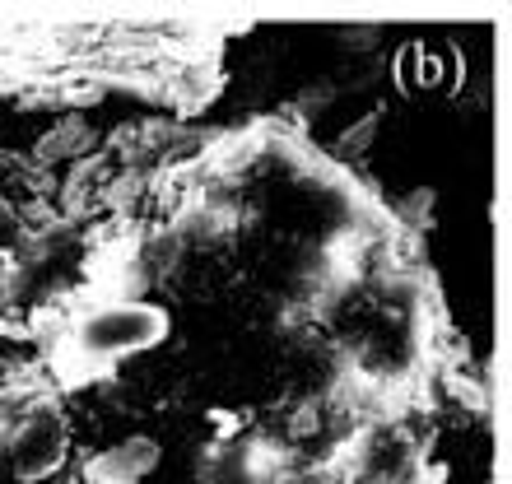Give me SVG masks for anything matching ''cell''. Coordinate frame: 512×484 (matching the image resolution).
Instances as JSON below:
<instances>
[{"instance_id": "5b68a950", "label": "cell", "mask_w": 512, "mask_h": 484, "mask_svg": "<svg viewBox=\"0 0 512 484\" xmlns=\"http://www.w3.org/2000/svg\"><path fill=\"white\" fill-rule=\"evenodd\" d=\"M373 140H378V112H368V117L354 121L350 131H340L336 149L345 154V159H364L368 149H373Z\"/></svg>"}, {"instance_id": "6da1fadb", "label": "cell", "mask_w": 512, "mask_h": 484, "mask_svg": "<svg viewBox=\"0 0 512 484\" xmlns=\"http://www.w3.org/2000/svg\"><path fill=\"white\" fill-rule=\"evenodd\" d=\"M163 331H168V317L159 308L135 303V298H108V303L75 312L66 345L80 363H112L159 345Z\"/></svg>"}, {"instance_id": "3957f363", "label": "cell", "mask_w": 512, "mask_h": 484, "mask_svg": "<svg viewBox=\"0 0 512 484\" xmlns=\"http://www.w3.org/2000/svg\"><path fill=\"white\" fill-rule=\"evenodd\" d=\"M154 466H159V447L149 438H131V443H117L112 452H103L84 475H89V484H140Z\"/></svg>"}, {"instance_id": "8992f818", "label": "cell", "mask_w": 512, "mask_h": 484, "mask_svg": "<svg viewBox=\"0 0 512 484\" xmlns=\"http://www.w3.org/2000/svg\"><path fill=\"white\" fill-rule=\"evenodd\" d=\"M336 103V84H308L303 94H298V117H322L326 108Z\"/></svg>"}, {"instance_id": "52a82bcc", "label": "cell", "mask_w": 512, "mask_h": 484, "mask_svg": "<svg viewBox=\"0 0 512 484\" xmlns=\"http://www.w3.org/2000/svg\"><path fill=\"white\" fill-rule=\"evenodd\" d=\"M340 38H345V47H354V52H368L373 42L382 38L378 24H359V28H340Z\"/></svg>"}, {"instance_id": "7a4b0ae2", "label": "cell", "mask_w": 512, "mask_h": 484, "mask_svg": "<svg viewBox=\"0 0 512 484\" xmlns=\"http://www.w3.org/2000/svg\"><path fill=\"white\" fill-rule=\"evenodd\" d=\"M66 415L52 405V396L0 438V471L19 475V480H47V475L66 461Z\"/></svg>"}, {"instance_id": "277c9868", "label": "cell", "mask_w": 512, "mask_h": 484, "mask_svg": "<svg viewBox=\"0 0 512 484\" xmlns=\"http://www.w3.org/2000/svg\"><path fill=\"white\" fill-rule=\"evenodd\" d=\"M89 145H94V135H89V126L84 121H56L52 131L42 135L38 145V163H66V159H84L89 154Z\"/></svg>"}]
</instances>
